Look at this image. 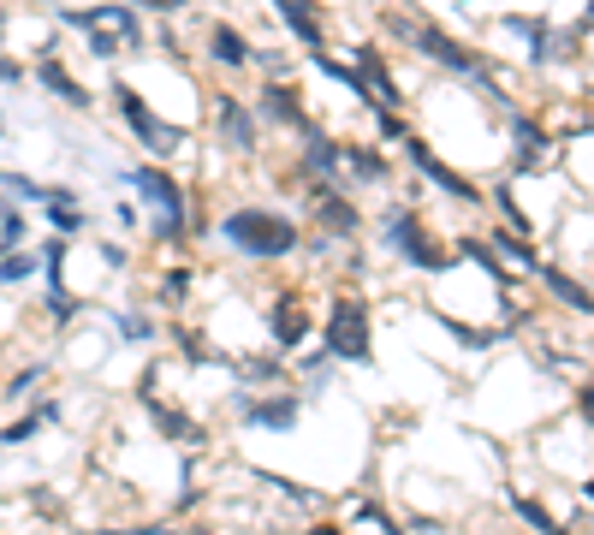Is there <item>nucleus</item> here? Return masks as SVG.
Returning <instances> with one entry per match:
<instances>
[{"label":"nucleus","mask_w":594,"mask_h":535,"mask_svg":"<svg viewBox=\"0 0 594 535\" xmlns=\"http://www.w3.org/2000/svg\"><path fill=\"white\" fill-rule=\"evenodd\" d=\"M387 37L410 55H423L440 78L452 83H494V55L476 42H464L458 30H446L440 19H423V12H387Z\"/></svg>","instance_id":"nucleus-1"},{"label":"nucleus","mask_w":594,"mask_h":535,"mask_svg":"<svg viewBox=\"0 0 594 535\" xmlns=\"http://www.w3.org/2000/svg\"><path fill=\"white\" fill-rule=\"evenodd\" d=\"M220 245L238 250L244 262H291L297 250L309 245L304 238V220H297L291 209H279V202H232L220 220H215Z\"/></svg>","instance_id":"nucleus-2"},{"label":"nucleus","mask_w":594,"mask_h":535,"mask_svg":"<svg viewBox=\"0 0 594 535\" xmlns=\"http://www.w3.org/2000/svg\"><path fill=\"white\" fill-rule=\"evenodd\" d=\"M375 232H380V245H387L398 262L416 268V274H428V280H434V274H446V268H458V245H446L416 202H387V215L375 220Z\"/></svg>","instance_id":"nucleus-3"},{"label":"nucleus","mask_w":594,"mask_h":535,"mask_svg":"<svg viewBox=\"0 0 594 535\" xmlns=\"http://www.w3.org/2000/svg\"><path fill=\"white\" fill-rule=\"evenodd\" d=\"M113 108H119V126H126V137L137 149H143V161H179V155L190 149V126H179V119H167L155 101L137 90L131 78H113Z\"/></svg>","instance_id":"nucleus-4"},{"label":"nucleus","mask_w":594,"mask_h":535,"mask_svg":"<svg viewBox=\"0 0 594 535\" xmlns=\"http://www.w3.org/2000/svg\"><path fill=\"white\" fill-rule=\"evenodd\" d=\"M60 24L72 30V37L90 48L96 60H119V55H131V48H143L149 42V30H143V12L131 7V0H101V7H66L60 12Z\"/></svg>","instance_id":"nucleus-5"},{"label":"nucleus","mask_w":594,"mask_h":535,"mask_svg":"<svg viewBox=\"0 0 594 535\" xmlns=\"http://www.w3.org/2000/svg\"><path fill=\"white\" fill-rule=\"evenodd\" d=\"M297 202H304V220L321 245H363V232H369V209L345 179H309L304 172Z\"/></svg>","instance_id":"nucleus-6"},{"label":"nucleus","mask_w":594,"mask_h":535,"mask_svg":"<svg viewBox=\"0 0 594 535\" xmlns=\"http://www.w3.org/2000/svg\"><path fill=\"white\" fill-rule=\"evenodd\" d=\"M119 179L149 202L155 238H161V245H179V238L190 232V191H185V179L167 161H131V167H119Z\"/></svg>","instance_id":"nucleus-7"},{"label":"nucleus","mask_w":594,"mask_h":535,"mask_svg":"<svg viewBox=\"0 0 594 535\" xmlns=\"http://www.w3.org/2000/svg\"><path fill=\"white\" fill-rule=\"evenodd\" d=\"M202 113H208V137H215V149H226L232 161H256L261 143H268V126H261V113H256V101L232 90V83H215L202 101Z\"/></svg>","instance_id":"nucleus-8"},{"label":"nucleus","mask_w":594,"mask_h":535,"mask_svg":"<svg viewBox=\"0 0 594 535\" xmlns=\"http://www.w3.org/2000/svg\"><path fill=\"white\" fill-rule=\"evenodd\" d=\"M321 351L334 364H375V316H369V298L345 286L321 316Z\"/></svg>","instance_id":"nucleus-9"},{"label":"nucleus","mask_w":594,"mask_h":535,"mask_svg":"<svg viewBox=\"0 0 594 535\" xmlns=\"http://www.w3.org/2000/svg\"><path fill=\"white\" fill-rule=\"evenodd\" d=\"M250 101H256V113H261V126H268V131L304 137L309 126H316V108H309L304 78H291V72H268V78H256Z\"/></svg>","instance_id":"nucleus-10"},{"label":"nucleus","mask_w":594,"mask_h":535,"mask_svg":"<svg viewBox=\"0 0 594 535\" xmlns=\"http://www.w3.org/2000/svg\"><path fill=\"white\" fill-rule=\"evenodd\" d=\"M405 167H416V179L434 185V191L452 197V202H464V209H482V202H487V185H476L458 161H446V155L434 149L423 131H410V137H405Z\"/></svg>","instance_id":"nucleus-11"},{"label":"nucleus","mask_w":594,"mask_h":535,"mask_svg":"<svg viewBox=\"0 0 594 535\" xmlns=\"http://www.w3.org/2000/svg\"><path fill=\"white\" fill-rule=\"evenodd\" d=\"M274 7V24L304 48V55H327L334 48V19H327L321 0H268Z\"/></svg>","instance_id":"nucleus-12"},{"label":"nucleus","mask_w":594,"mask_h":535,"mask_svg":"<svg viewBox=\"0 0 594 535\" xmlns=\"http://www.w3.org/2000/svg\"><path fill=\"white\" fill-rule=\"evenodd\" d=\"M202 55H208V66H220V72H261V48L244 37V24H232V19L202 24Z\"/></svg>","instance_id":"nucleus-13"},{"label":"nucleus","mask_w":594,"mask_h":535,"mask_svg":"<svg viewBox=\"0 0 594 535\" xmlns=\"http://www.w3.org/2000/svg\"><path fill=\"white\" fill-rule=\"evenodd\" d=\"M321 316H316V309H309V298H304V291H279V298L268 304V316H261V327H268V339L279 345V351H297V345H304L309 339V327H316Z\"/></svg>","instance_id":"nucleus-14"},{"label":"nucleus","mask_w":594,"mask_h":535,"mask_svg":"<svg viewBox=\"0 0 594 535\" xmlns=\"http://www.w3.org/2000/svg\"><path fill=\"white\" fill-rule=\"evenodd\" d=\"M393 155L380 143H357V137H345V185L352 191H387L393 185Z\"/></svg>","instance_id":"nucleus-15"},{"label":"nucleus","mask_w":594,"mask_h":535,"mask_svg":"<svg viewBox=\"0 0 594 535\" xmlns=\"http://www.w3.org/2000/svg\"><path fill=\"white\" fill-rule=\"evenodd\" d=\"M535 286L547 291L553 304H565L571 316H588V321H594V286H588L576 268H565V262H547V256H541V268H535Z\"/></svg>","instance_id":"nucleus-16"},{"label":"nucleus","mask_w":594,"mask_h":535,"mask_svg":"<svg viewBox=\"0 0 594 535\" xmlns=\"http://www.w3.org/2000/svg\"><path fill=\"white\" fill-rule=\"evenodd\" d=\"M30 78H37V83H42V90L55 96V101H66V108H78V113H90V108H96L90 83H83V78H78V72H72V66H66L60 55H42L37 66H30Z\"/></svg>","instance_id":"nucleus-17"},{"label":"nucleus","mask_w":594,"mask_h":535,"mask_svg":"<svg viewBox=\"0 0 594 535\" xmlns=\"http://www.w3.org/2000/svg\"><path fill=\"white\" fill-rule=\"evenodd\" d=\"M42 209H48V227H55V238H83V232H90V215H83V202L66 191V185H55V197H48Z\"/></svg>","instance_id":"nucleus-18"},{"label":"nucleus","mask_w":594,"mask_h":535,"mask_svg":"<svg viewBox=\"0 0 594 535\" xmlns=\"http://www.w3.org/2000/svg\"><path fill=\"white\" fill-rule=\"evenodd\" d=\"M410 131H416L410 108H375V143H380V149H405Z\"/></svg>","instance_id":"nucleus-19"},{"label":"nucleus","mask_w":594,"mask_h":535,"mask_svg":"<svg viewBox=\"0 0 594 535\" xmlns=\"http://www.w3.org/2000/svg\"><path fill=\"white\" fill-rule=\"evenodd\" d=\"M0 191H7L12 202H48L55 197V185H42V179H30V172H0Z\"/></svg>","instance_id":"nucleus-20"},{"label":"nucleus","mask_w":594,"mask_h":535,"mask_svg":"<svg viewBox=\"0 0 594 535\" xmlns=\"http://www.w3.org/2000/svg\"><path fill=\"white\" fill-rule=\"evenodd\" d=\"M24 238H30V220L19 202H0V256L7 250H24Z\"/></svg>","instance_id":"nucleus-21"},{"label":"nucleus","mask_w":594,"mask_h":535,"mask_svg":"<svg viewBox=\"0 0 594 535\" xmlns=\"http://www.w3.org/2000/svg\"><path fill=\"white\" fill-rule=\"evenodd\" d=\"M250 423H261V428H297V399H256Z\"/></svg>","instance_id":"nucleus-22"},{"label":"nucleus","mask_w":594,"mask_h":535,"mask_svg":"<svg viewBox=\"0 0 594 535\" xmlns=\"http://www.w3.org/2000/svg\"><path fill=\"white\" fill-rule=\"evenodd\" d=\"M30 274H37V256H30V250H7V256H0V286H24Z\"/></svg>","instance_id":"nucleus-23"},{"label":"nucleus","mask_w":594,"mask_h":535,"mask_svg":"<svg viewBox=\"0 0 594 535\" xmlns=\"http://www.w3.org/2000/svg\"><path fill=\"white\" fill-rule=\"evenodd\" d=\"M30 78V66L24 60H12V55H0V83H7V90H19V83Z\"/></svg>","instance_id":"nucleus-24"},{"label":"nucleus","mask_w":594,"mask_h":535,"mask_svg":"<svg viewBox=\"0 0 594 535\" xmlns=\"http://www.w3.org/2000/svg\"><path fill=\"white\" fill-rule=\"evenodd\" d=\"M131 7H137V12H161V19H167V12H179L185 0H131Z\"/></svg>","instance_id":"nucleus-25"},{"label":"nucleus","mask_w":594,"mask_h":535,"mask_svg":"<svg viewBox=\"0 0 594 535\" xmlns=\"http://www.w3.org/2000/svg\"><path fill=\"white\" fill-rule=\"evenodd\" d=\"M576 417H583V423L594 428V382H588L583 393H576Z\"/></svg>","instance_id":"nucleus-26"},{"label":"nucleus","mask_w":594,"mask_h":535,"mask_svg":"<svg viewBox=\"0 0 594 535\" xmlns=\"http://www.w3.org/2000/svg\"><path fill=\"white\" fill-rule=\"evenodd\" d=\"M304 535H352V529H345V524H334V517H321V524H309Z\"/></svg>","instance_id":"nucleus-27"},{"label":"nucleus","mask_w":594,"mask_h":535,"mask_svg":"<svg viewBox=\"0 0 594 535\" xmlns=\"http://www.w3.org/2000/svg\"><path fill=\"white\" fill-rule=\"evenodd\" d=\"M7 37H12V12H7V0H0V55H7Z\"/></svg>","instance_id":"nucleus-28"},{"label":"nucleus","mask_w":594,"mask_h":535,"mask_svg":"<svg viewBox=\"0 0 594 535\" xmlns=\"http://www.w3.org/2000/svg\"><path fill=\"white\" fill-rule=\"evenodd\" d=\"M0 143H7V113H0Z\"/></svg>","instance_id":"nucleus-29"},{"label":"nucleus","mask_w":594,"mask_h":535,"mask_svg":"<svg viewBox=\"0 0 594 535\" xmlns=\"http://www.w3.org/2000/svg\"><path fill=\"white\" fill-rule=\"evenodd\" d=\"M583 494H588V506H594V482H588V488H583Z\"/></svg>","instance_id":"nucleus-30"},{"label":"nucleus","mask_w":594,"mask_h":535,"mask_svg":"<svg viewBox=\"0 0 594 535\" xmlns=\"http://www.w3.org/2000/svg\"><path fill=\"white\" fill-rule=\"evenodd\" d=\"M588 101H594V90H588Z\"/></svg>","instance_id":"nucleus-31"}]
</instances>
